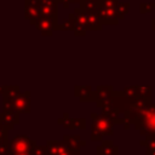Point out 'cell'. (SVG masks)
I'll use <instances>...</instances> for the list:
<instances>
[{
  "label": "cell",
  "instance_id": "obj_14",
  "mask_svg": "<svg viewBox=\"0 0 155 155\" xmlns=\"http://www.w3.org/2000/svg\"><path fill=\"white\" fill-rule=\"evenodd\" d=\"M70 1H74V2H76V1H81V0H70Z\"/></svg>",
  "mask_w": 155,
  "mask_h": 155
},
{
  "label": "cell",
  "instance_id": "obj_9",
  "mask_svg": "<svg viewBox=\"0 0 155 155\" xmlns=\"http://www.w3.org/2000/svg\"><path fill=\"white\" fill-rule=\"evenodd\" d=\"M111 92H113L111 86H99L97 88V97L99 99H103L104 102H107L111 97Z\"/></svg>",
  "mask_w": 155,
  "mask_h": 155
},
{
  "label": "cell",
  "instance_id": "obj_5",
  "mask_svg": "<svg viewBox=\"0 0 155 155\" xmlns=\"http://www.w3.org/2000/svg\"><path fill=\"white\" fill-rule=\"evenodd\" d=\"M39 7L41 16H48L56 19L57 0H39Z\"/></svg>",
  "mask_w": 155,
  "mask_h": 155
},
{
  "label": "cell",
  "instance_id": "obj_12",
  "mask_svg": "<svg viewBox=\"0 0 155 155\" xmlns=\"http://www.w3.org/2000/svg\"><path fill=\"white\" fill-rule=\"evenodd\" d=\"M151 29H153V30H155V18L151 21Z\"/></svg>",
  "mask_w": 155,
  "mask_h": 155
},
{
  "label": "cell",
  "instance_id": "obj_8",
  "mask_svg": "<svg viewBox=\"0 0 155 155\" xmlns=\"http://www.w3.org/2000/svg\"><path fill=\"white\" fill-rule=\"evenodd\" d=\"M13 104L16 108H28L29 105V99H28V92L25 93H18L16 96V98L13 99Z\"/></svg>",
  "mask_w": 155,
  "mask_h": 155
},
{
  "label": "cell",
  "instance_id": "obj_6",
  "mask_svg": "<svg viewBox=\"0 0 155 155\" xmlns=\"http://www.w3.org/2000/svg\"><path fill=\"white\" fill-rule=\"evenodd\" d=\"M81 10L85 13L90 12H98L102 7V0H81Z\"/></svg>",
  "mask_w": 155,
  "mask_h": 155
},
{
  "label": "cell",
  "instance_id": "obj_1",
  "mask_svg": "<svg viewBox=\"0 0 155 155\" xmlns=\"http://www.w3.org/2000/svg\"><path fill=\"white\" fill-rule=\"evenodd\" d=\"M126 119L134 124V127L143 136H155V104L140 97L128 98Z\"/></svg>",
  "mask_w": 155,
  "mask_h": 155
},
{
  "label": "cell",
  "instance_id": "obj_10",
  "mask_svg": "<svg viewBox=\"0 0 155 155\" xmlns=\"http://www.w3.org/2000/svg\"><path fill=\"white\" fill-rule=\"evenodd\" d=\"M128 2H119L117 6H116V11H117V16H119V19L122 18L127 12H128Z\"/></svg>",
  "mask_w": 155,
  "mask_h": 155
},
{
  "label": "cell",
  "instance_id": "obj_2",
  "mask_svg": "<svg viewBox=\"0 0 155 155\" xmlns=\"http://www.w3.org/2000/svg\"><path fill=\"white\" fill-rule=\"evenodd\" d=\"M103 24H116L119 21L116 6H102L98 11Z\"/></svg>",
  "mask_w": 155,
  "mask_h": 155
},
{
  "label": "cell",
  "instance_id": "obj_3",
  "mask_svg": "<svg viewBox=\"0 0 155 155\" xmlns=\"http://www.w3.org/2000/svg\"><path fill=\"white\" fill-rule=\"evenodd\" d=\"M41 13L39 7V0H27L25 1V17L31 24H36Z\"/></svg>",
  "mask_w": 155,
  "mask_h": 155
},
{
  "label": "cell",
  "instance_id": "obj_11",
  "mask_svg": "<svg viewBox=\"0 0 155 155\" xmlns=\"http://www.w3.org/2000/svg\"><path fill=\"white\" fill-rule=\"evenodd\" d=\"M153 8H155V2H142L139 5V11L140 13H149L153 11Z\"/></svg>",
  "mask_w": 155,
  "mask_h": 155
},
{
  "label": "cell",
  "instance_id": "obj_13",
  "mask_svg": "<svg viewBox=\"0 0 155 155\" xmlns=\"http://www.w3.org/2000/svg\"><path fill=\"white\" fill-rule=\"evenodd\" d=\"M58 2H64V1H67V0H57Z\"/></svg>",
  "mask_w": 155,
  "mask_h": 155
},
{
  "label": "cell",
  "instance_id": "obj_7",
  "mask_svg": "<svg viewBox=\"0 0 155 155\" xmlns=\"http://www.w3.org/2000/svg\"><path fill=\"white\" fill-rule=\"evenodd\" d=\"M87 22H88V27L90 29H101L103 23L101 21V17L98 15V12H90V13H85Z\"/></svg>",
  "mask_w": 155,
  "mask_h": 155
},
{
  "label": "cell",
  "instance_id": "obj_4",
  "mask_svg": "<svg viewBox=\"0 0 155 155\" xmlns=\"http://www.w3.org/2000/svg\"><path fill=\"white\" fill-rule=\"evenodd\" d=\"M36 28L41 31L42 35H51L52 31L58 28L56 25V19L48 17V16H40L39 21L36 22Z\"/></svg>",
  "mask_w": 155,
  "mask_h": 155
}]
</instances>
